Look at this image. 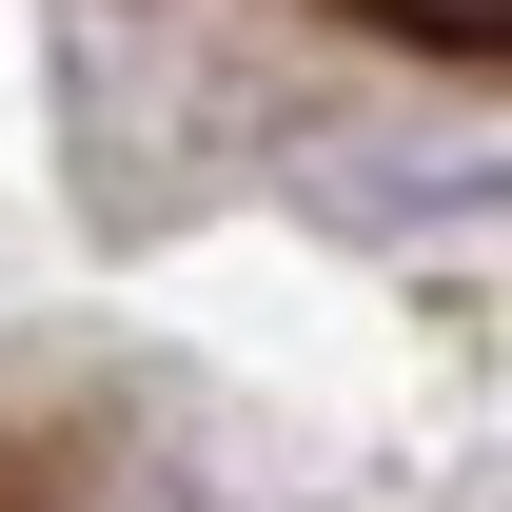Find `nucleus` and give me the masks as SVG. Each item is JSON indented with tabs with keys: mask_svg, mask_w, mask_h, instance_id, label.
Segmentation results:
<instances>
[{
	"mask_svg": "<svg viewBox=\"0 0 512 512\" xmlns=\"http://www.w3.org/2000/svg\"><path fill=\"white\" fill-rule=\"evenodd\" d=\"M0 512H99V434L79 414H0Z\"/></svg>",
	"mask_w": 512,
	"mask_h": 512,
	"instance_id": "obj_2",
	"label": "nucleus"
},
{
	"mask_svg": "<svg viewBox=\"0 0 512 512\" xmlns=\"http://www.w3.org/2000/svg\"><path fill=\"white\" fill-rule=\"evenodd\" d=\"M335 40H394V60H453V79H512V0H296Z\"/></svg>",
	"mask_w": 512,
	"mask_h": 512,
	"instance_id": "obj_1",
	"label": "nucleus"
}]
</instances>
